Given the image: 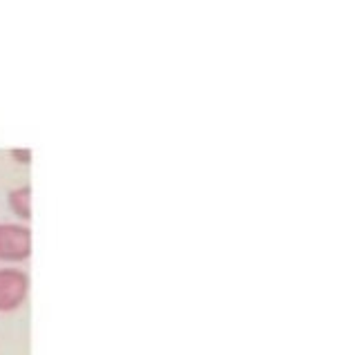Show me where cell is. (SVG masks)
<instances>
[{
  "mask_svg": "<svg viewBox=\"0 0 357 355\" xmlns=\"http://www.w3.org/2000/svg\"><path fill=\"white\" fill-rule=\"evenodd\" d=\"M31 257V230L25 224H0V262L20 264Z\"/></svg>",
  "mask_w": 357,
  "mask_h": 355,
  "instance_id": "cell-1",
  "label": "cell"
},
{
  "mask_svg": "<svg viewBox=\"0 0 357 355\" xmlns=\"http://www.w3.org/2000/svg\"><path fill=\"white\" fill-rule=\"evenodd\" d=\"M29 295V275L20 269L5 266L0 269V313L18 310L27 302Z\"/></svg>",
  "mask_w": 357,
  "mask_h": 355,
  "instance_id": "cell-2",
  "label": "cell"
},
{
  "mask_svg": "<svg viewBox=\"0 0 357 355\" xmlns=\"http://www.w3.org/2000/svg\"><path fill=\"white\" fill-rule=\"evenodd\" d=\"M7 206L18 219L29 221L31 219V186L14 188V190L7 195Z\"/></svg>",
  "mask_w": 357,
  "mask_h": 355,
  "instance_id": "cell-3",
  "label": "cell"
},
{
  "mask_svg": "<svg viewBox=\"0 0 357 355\" xmlns=\"http://www.w3.org/2000/svg\"><path fill=\"white\" fill-rule=\"evenodd\" d=\"M9 154H11V159H16V163H22V165H29V163H31V150L14 148Z\"/></svg>",
  "mask_w": 357,
  "mask_h": 355,
  "instance_id": "cell-4",
  "label": "cell"
}]
</instances>
